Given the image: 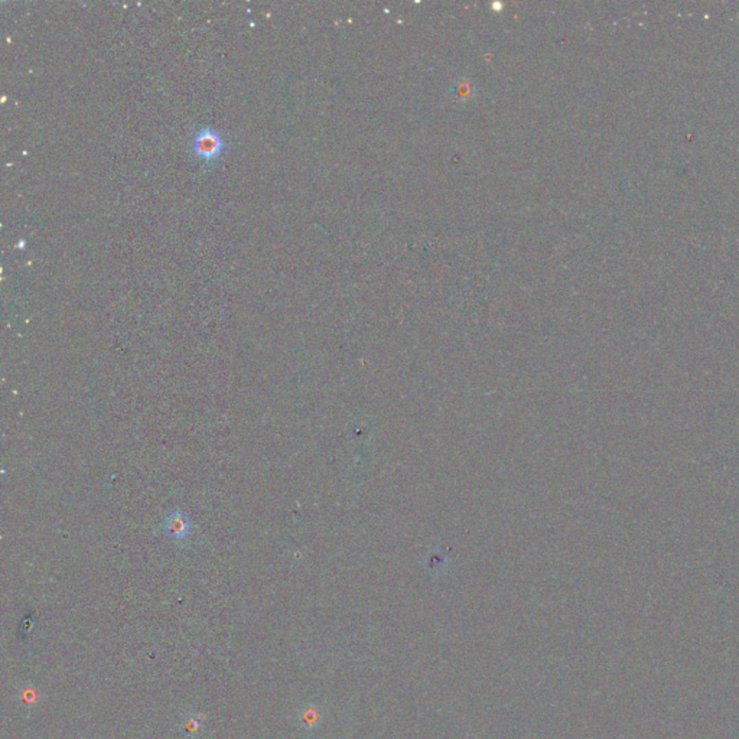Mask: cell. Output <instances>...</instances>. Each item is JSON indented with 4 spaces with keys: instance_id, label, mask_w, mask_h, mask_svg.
I'll return each mask as SVG.
<instances>
[{
    "instance_id": "6da1fadb",
    "label": "cell",
    "mask_w": 739,
    "mask_h": 739,
    "mask_svg": "<svg viewBox=\"0 0 739 739\" xmlns=\"http://www.w3.org/2000/svg\"><path fill=\"white\" fill-rule=\"evenodd\" d=\"M226 143L223 136L211 128L201 129L193 139L194 154L204 160H214L223 155Z\"/></svg>"
},
{
    "instance_id": "7a4b0ae2",
    "label": "cell",
    "mask_w": 739,
    "mask_h": 739,
    "mask_svg": "<svg viewBox=\"0 0 739 739\" xmlns=\"http://www.w3.org/2000/svg\"><path fill=\"white\" fill-rule=\"evenodd\" d=\"M163 531L167 533V536L175 540L186 539L191 531H193V524H191L189 518L184 513H172L167 517L165 523H163Z\"/></svg>"
}]
</instances>
